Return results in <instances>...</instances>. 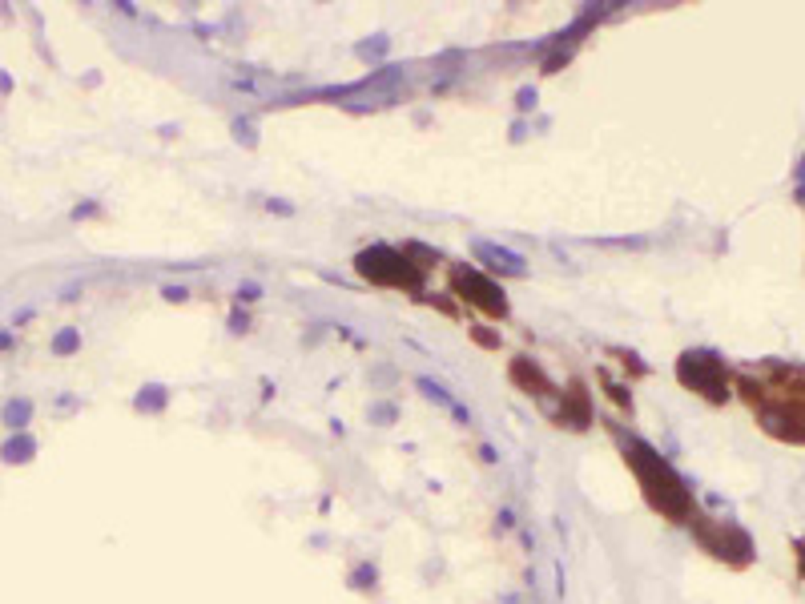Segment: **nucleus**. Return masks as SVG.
I'll use <instances>...</instances> for the list:
<instances>
[{
    "label": "nucleus",
    "mask_w": 805,
    "mask_h": 604,
    "mask_svg": "<svg viewBox=\"0 0 805 604\" xmlns=\"http://www.w3.org/2000/svg\"><path fill=\"white\" fill-rule=\"evenodd\" d=\"M624 459H628V468L636 472V479H640L644 500L657 507L660 516H668V520H676V524L689 520V516H692V491H689V484L676 475V468L660 456L652 443L624 440Z\"/></svg>",
    "instance_id": "obj_1"
},
{
    "label": "nucleus",
    "mask_w": 805,
    "mask_h": 604,
    "mask_svg": "<svg viewBox=\"0 0 805 604\" xmlns=\"http://www.w3.org/2000/svg\"><path fill=\"white\" fill-rule=\"evenodd\" d=\"M354 270L374 282V286H407V290H419L423 286V270L419 262H411L407 250H395V246H370L354 258Z\"/></svg>",
    "instance_id": "obj_2"
},
{
    "label": "nucleus",
    "mask_w": 805,
    "mask_h": 604,
    "mask_svg": "<svg viewBox=\"0 0 805 604\" xmlns=\"http://www.w3.org/2000/svg\"><path fill=\"white\" fill-rule=\"evenodd\" d=\"M676 379L692 387L696 395H705L708 403H724L729 399V371L713 351H685L676 359Z\"/></svg>",
    "instance_id": "obj_3"
},
{
    "label": "nucleus",
    "mask_w": 805,
    "mask_h": 604,
    "mask_svg": "<svg viewBox=\"0 0 805 604\" xmlns=\"http://www.w3.org/2000/svg\"><path fill=\"white\" fill-rule=\"evenodd\" d=\"M692 540L713 552L717 560H729V564H749L753 560V540L749 532L733 520H692Z\"/></svg>",
    "instance_id": "obj_4"
},
{
    "label": "nucleus",
    "mask_w": 805,
    "mask_h": 604,
    "mask_svg": "<svg viewBox=\"0 0 805 604\" xmlns=\"http://www.w3.org/2000/svg\"><path fill=\"white\" fill-rule=\"evenodd\" d=\"M451 286L463 294L471 307H479V311L491 314V318H503V314H507V298H503V290H499L491 278H483L479 270H471V266H455Z\"/></svg>",
    "instance_id": "obj_5"
},
{
    "label": "nucleus",
    "mask_w": 805,
    "mask_h": 604,
    "mask_svg": "<svg viewBox=\"0 0 805 604\" xmlns=\"http://www.w3.org/2000/svg\"><path fill=\"white\" fill-rule=\"evenodd\" d=\"M761 423L769 435L789 443H805V403H777L761 411Z\"/></svg>",
    "instance_id": "obj_6"
},
{
    "label": "nucleus",
    "mask_w": 805,
    "mask_h": 604,
    "mask_svg": "<svg viewBox=\"0 0 805 604\" xmlns=\"http://www.w3.org/2000/svg\"><path fill=\"white\" fill-rule=\"evenodd\" d=\"M471 250H475V258H483V262H487V270H496V274L528 278V266H524V258H519L515 250H507V246H496V242H483V238H475V242H471Z\"/></svg>",
    "instance_id": "obj_7"
},
{
    "label": "nucleus",
    "mask_w": 805,
    "mask_h": 604,
    "mask_svg": "<svg viewBox=\"0 0 805 604\" xmlns=\"http://www.w3.org/2000/svg\"><path fill=\"white\" fill-rule=\"evenodd\" d=\"M560 423H568V427H588V423H592V411H588V391H584L580 383H572V391H564Z\"/></svg>",
    "instance_id": "obj_8"
},
{
    "label": "nucleus",
    "mask_w": 805,
    "mask_h": 604,
    "mask_svg": "<svg viewBox=\"0 0 805 604\" xmlns=\"http://www.w3.org/2000/svg\"><path fill=\"white\" fill-rule=\"evenodd\" d=\"M512 379L524 387L528 395H547L552 391V383H547V375L536 367L531 359H512Z\"/></svg>",
    "instance_id": "obj_9"
},
{
    "label": "nucleus",
    "mask_w": 805,
    "mask_h": 604,
    "mask_svg": "<svg viewBox=\"0 0 805 604\" xmlns=\"http://www.w3.org/2000/svg\"><path fill=\"white\" fill-rule=\"evenodd\" d=\"M415 387H419V391H423V395H427V399H431V403H439V407H447L451 415H455V419H459V423H471V411H463V407H459V403H455V399H451V395L443 391V387H439V383H435V379H427V375H419V379H415Z\"/></svg>",
    "instance_id": "obj_10"
},
{
    "label": "nucleus",
    "mask_w": 805,
    "mask_h": 604,
    "mask_svg": "<svg viewBox=\"0 0 805 604\" xmlns=\"http://www.w3.org/2000/svg\"><path fill=\"white\" fill-rule=\"evenodd\" d=\"M32 456H36V440H32L29 431H16L13 440L0 447V459H4V463H29Z\"/></svg>",
    "instance_id": "obj_11"
},
{
    "label": "nucleus",
    "mask_w": 805,
    "mask_h": 604,
    "mask_svg": "<svg viewBox=\"0 0 805 604\" xmlns=\"http://www.w3.org/2000/svg\"><path fill=\"white\" fill-rule=\"evenodd\" d=\"M29 419H32V399L20 395V399H8V403H4V423L13 427V431H24Z\"/></svg>",
    "instance_id": "obj_12"
},
{
    "label": "nucleus",
    "mask_w": 805,
    "mask_h": 604,
    "mask_svg": "<svg viewBox=\"0 0 805 604\" xmlns=\"http://www.w3.org/2000/svg\"><path fill=\"white\" fill-rule=\"evenodd\" d=\"M165 403H169V391H165L161 383L141 387V391H137V399H133V407H137V411H161Z\"/></svg>",
    "instance_id": "obj_13"
},
{
    "label": "nucleus",
    "mask_w": 805,
    "mask_h": 604,
    "mask_svg": "<svg viewBox=\"0 0 805 604\" xmlns=\"http://www.w3.org/2000/svg\"><path fill=\"white\" fill-rule=\"evenodd\" d=\"M346 584L354 588V592H370V588L379 584V568L370 564V560H363V564H354L351 576H346Z\"/></svg>",
    "instance_id": "obj_14"
},
{
    "label": "nucleus",
    "mask_w": 805,
    "mask_h": 604,
    "mask_svg": "<svg viewBox=\"0 0 805 604\" xmlns=\"http://www.w3.org/2000/svg\"><path fill=\"white\" fill-rule=\"evenodd\" d=\"M73 351H80V330L77 327L57 330V339H52V355H73Z\"/></svg>",
    "instance_id": "obj_15"
},
{
    "label": "nucleus",
    "mask_w": 805,
    "mask_h": 604,
    "mask_svg": "<svg viewBox=\"0 0 805 604\" xmlns=\"http://www.w3.org/2000/svg\"><path fill=\"white\" fill-rule=\"evenodd\" d=\"M370 423H379V427H391L395 419H399V407L395 403H370Z\"/></svg>",
    "instance_id": "obj_16"
},
{
    "label": "nucleus",
    "mask_w": 805,
    "mask_h": 604,
    "mask_svg": "<svg viewBox=\"0 0 805 604\" xmlns=\"http://www.w3.org/2000/svg\"><path fill=\"white\" fill-rule=\"evenodd\" d=\"M386 45H391L386 36H374V41H363V45H358V52H363V57H379V52H386Z\"/></svg>",
    "instance_id": "obj_17"
},
{
    "label": "nucleus",
    "mask_w": 805,
    "mask_h": 604,
    "mask_svg": "<svg viewBox=\"0 0 805 604\" xmlns=\"http://www.w3.org/2000/svg\"><path fill=\"white\" fill-rule=\"evenodd\" d=\"M262 298V286L258 282H241L238 286V302H258Z\"/></svg>",
    "instance_id": "obj_18"
},
{
    "label": "nucleus",
    "mask_w": 805,
    "mask_h": 604,
    "mask_svg": "<svg viewBox=\"0 0 805 604\" xmlns=\"http://www.w3.org/2000/svg\"><path fill=\"white\" fill-rule=\"evenodd\" d=\"M515 109H519V113L536 109V89H519V93H515Z\"/></svg>",
    "instance_id": "obj_19"
},
{
    "label": "nucleus",
    "mask_w": 805,
    "mask_h": 604,
    "mask_svg": "<svg viewBox=\"0 0 805 604\" xmlns=\"http://www.w3.org/2000/svg\"><path fill=\"white\" fill-rule=\"evenodd\" d=\"M161 298H165V302H186V298H190V290H186V286H165V290H161Z\"/></svg>",
    "instance_id": "obj_20"
},
{
    "label": "nucleus",
    "mask_w": 805,
    "mask_h": 604,
    "mask_svg": "<svg viewBox=\"0 0 805 604\" xmlns=\"http://www.w3.org/2000/svg\"><path fill=\"white\" fill-rule=\"evenodd\" d=\"M496 528H499V532H512V528H515V512H512V507H503V512L496 516Z\"/></svg>",
    "instance_id": "obj_21"
},
{
    "label": "nucleus",
    "mask_w": 805,
    "mask_h": 604,
    "mask_svg": "<svg viewBox=\"0 0 805 604\" xmlns=\"http://www.w3.org/2000/svg\"><path fill=\"white\" fill-rule=\"evenodd\" d=\"M471 335H475V343H483V346H499V335H491V330L475 327V330H471Z\"/></svg>",
    "instance_id": "obj_22"
},
{
    "label": "nucleus",
    "mask_w": 805,
    "mask_h": 604,
    "mask_svg": "<svg viewBox=\"0 0 805 604\" xmlns=\"http://www.w3.org/2000/svg\"><path fill=\"white\" fill-rule=\"evenodd\" d=\"M479 456H483V463H496V447H491V443H483V447H479Z\"/></svg>",
    "instance_id": "obj_23"
},
{
    "label": "nucleus",
    "mask_w": 805,
    "mask_h": 604,
    "mask_svg": "<svg viewBox=\"0 0 805 604\" xmlns=\"http://www.w3.org/2000/svg\"><path fill=\"white\" fill-rule=\"evenodd\" d=\"M230 330H246V314H234V318H230Z\"/></svg>",
    "instance_id": "obj_24"
},
{
    "label": "nucleus",
    "mask_w": 805,
    "mask_h": 604,
    "mask_svg": "<svg viewBox=\"0 0 805 604\" xmlns=\"http://www.w3.org/2000/svg\"><path fill=\"white\" fill-rule=\"evenodd\" d=\"M0 93H13V77L8 73H0Z\"/></svg>",
    "instance_id": "obj_25"
},
{
    "label": "nucleus",
    "mask_w": 805,
    "mask_h": 604,
    "mask_svg": "<svg viewBox=\"0 0 805 604\" xmlns=\"http://www.w3.org/2000/svg\"><path fill=\"white\" fill-rule=\"evenodd\" d=\"M89 213H97V206H77V210H73V218H89Z\"/></svg>",
    "instance_id": "obj_26"
},
{
    "label": "nucleus",
    "mask_w": 805,
    "mask_h": 604,
    "mask_svg": "<svg viewBox=\"0 0 805 604\" xmlns=\"http://www.w3.org/2000/svg\"><path fill=\"white\" fill-rule=\"evenodd\" d=\"M499 604H519V596H515V592H503V596H499Z\"/></svg>",
    "instance_id": "obj_27"
},
{
    "label": "nucleus",
    "mask_w": 805,
    "mask_h": 604,
    "mask_svg": "<svg viewBox=\"0 0 805 604\" xmlns=\"http://www.w3.org/2000/svg\"><path fill=\"white\" fill-rule=\"evenodd\" d=\"M8 343H13V335H8V330H0V351H4Z\"/></svg>",
    "instance_id": "obj_28"
},
{
    "label": "nucleus",
    "mask_w": 805,
    "mask_h": 604,
    "mask_svg": "<svg viewBox=\"0 0 805 604\" xmlns=\"http://www.w3.org/2000/svg\"><path fill=\"white\" fill-rule=\"evenodd\" d=\"M797 556H802V576H805V544H802V552H797Z\"/></svg>",
    "instance_id": "obj_29"
}]
</instances>
